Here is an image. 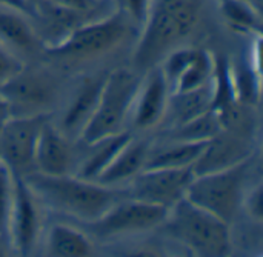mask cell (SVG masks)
Here are the masks:
<instances>
[{
    "mask_svg": "<svg viewBox=\"0 0 263 257\" xmlns=\"http://www.w3.org/2000/svg\"><path fill=\"white\" fill-rule=\"evenodd\" d=\"M9 117H11L9 106H8L6 100H5V99L2 97V94H0V131H2V128H3V125H5V122H6Z\"/></svg>",
    "mask_w": 263,
    "mask_h": 257,
    "instance_id": "30",
    "label": "cell"
},
{
    "mask_svg": "<svg viewBox=\"0 0 263 257\" xmlns=\"http://www.w3.org/2000/svg\"><path fill=\"white\" fill-rule=\"evenodd\" d=\"M159 66L173 94L190 91L210 82L214 74L216 59L206 49L179 46L173 49Z\"/></svg>",
    "mask_w": 263,
    "mask_h": 257,
    "instance_id": "12",
    "label": "cell"
},
{
    "mask_svg": "<svg viewBox=\"0 0 263 257\" xmlns=\"http://www.w3.org/2000/svg\"><path fill=\"white\" fill-rule=\"evenodd\" d=\"M250 163L251 159L225 170L197 174L188 187L185 197L231 224L242 210Z\"/></svg>",
    "mask_w": 263,
    "mask_h": 257,
    "instance_id": "6",
    "label": "cell"
},
{
    "mask_svg": "<svg viewBox=\"0 0 263 257\" xmlns=\"http://www.w3.org/2000/svg\"><path fill=\"white\" fill-rule=\"evenodd\" d=\"M120 2V9H123L139 26L143 25L153 0H119Z\"/></svg>",
    "mask_w": 263,
    "mask_h": 257,
    "instance_id": "27",
    "label": "cell"
},
{
    "mask_svg": "<svg viewBox=\"0 0 263 257\" xmlns=\"http://www.w3.org/2000/svg\"><path fill=\"white\" fill-rule=\"evenodd\" d=\"M51 2H55L59 5L74 8V9H79V11H85V12H89V14H96V15H105V14L112 11V9L106 11L100 0H51Z\"/></svg>",
    "mask_w": 263,
    "mask_h": 257,
    "instance_id": "28",
    "label": "cell"
},
{
    "mask_svg": "<svg viewBox=\"0 0 263 257\" xmlns=\"http://www.w3.org/2000/svg\"><path fill=\"white\" fill-rule=\"evenodd\" d=\"M23 66V59L0 43V86L6 83L11 77H14Z\"/></svg>",
    "mask_w": 263,
    "mask_h": 257,
    "instance_id": "26",
    "label": "cell"
},
{
    "mask_svg": "<svg viewBox=\"0 0 263 257\" xmlns=\"http://www.w3.org/2000/svg\"><path fill=\"white\" fill-rule=\"evenodd\" d=\"M222 131V125L219 122L217 114L210 109L206 113H203L202 116L177 126V128H171V137L174 140H193V142H199V140H210L213 139L216 134H219Z\"/></svg>",
    "mask_w": 263,
    "mask_h": 257,
    "instance_id": "23",
    "label": "cell"
},
{
    "mask_svg": "<svg viewBox=\"0 0 263 257\" xmlns=\"http://www.w3.org/2000/svg\"><path fill=\"white\" fill-rule=\"evenodd\" d=\"M59 88V80L52 72L25 65L0 86V94L6 100L11 116H46L57 100Z\"/></svg>",
    "mask_w": 263,
    "mask_h": 257,
    "instance_id": "8",
    "label": "cell"
},
{
    "mask_svg": "<svg viewBox=\"0 0 263 257\" xmlns=\"http://www.w3.org/2000/svg\"><path fill=\"white\" fill-rule=\"evenodd\" d=\"M243 207L248 210V213L253 217H256L257 221L262 219V188H260V185H257L256 190H253L250 194H245L242 208Z\"/></svg>",
    "mask_w": 263,
    "mask_h": 257,
    "instance_id": "29",
    "label": "cell"
},
{
    "mask_svg": "<svg viewBox=\"0 0 263 257\" xmlns=\"http://www.w3.org/2000/svg\"><path fill=\"white\" fill-rule=\"evenodd\" d=\"M92 250L94 245L88 233L71 225L55 224L45 236V251L48 256L85 257L91 256Z\"/></svg>",
    "mask_w": 263,
    "mask_h": 257,
    "instance_id": "22",
    "label": "cell"
},
{
    "mask_svg": "<svg viewBox=\"0 0 263 257\" xmlns=\"http://www.w3.org/2000/svg\"><path fill=\"white\" fill-rule=\"evenodd\" d=\"M170 96L171 91L162 68L157 65L145 71L131 109L129 122L133 126L146 131L160 123L165 117Z\"/></svg>",
    "mask_w": 263,
    "mask_h": 257,
    "instance_id": "13",
    "label": "cell"
},
{
    "mask_svg": "<svg viewBox=\"0 0 263 257\" xmlns=\"http://www.w3.org/2000/svg\"><path fill=\"white\" fill-rule=\"evenodd\" d=\"M196 177L194 168H145L131 182L128 196L148 204L171 208L186 196Z\"/></svg>",
    "mask_w": 263,
    "mask_h": 257,
    "instance_id": "9",
    "label": "cell"
},
{
    "mask_svg": "<svg viewBox=\"0 0 263 257\" xmlns=\"http://www.w3.org/2000/svg\"><path fill=\"white\" fill-rule=\"evenodd\" d=\"M162 227L170 239L196 256H227L231 250L230 224L186 197L170 208Z\"/></svg>",
    "mask_w": 263,
    "mask_h": 257,
    "instance_id": "4",
    "label": "cell"
},
{
    "mask_svg": "<svg viewBox=\"0 0 263 257\" xmlns=\"http://www.w3.org/2000/svg\"><path fill=\"white\" fill-rule=\"evenodd\" d=\"M168 211L170 208L126 196L116 202L99 219L89 222L88 231L99 241H116L137 236L160 228Z\"/></svg>",
    "mask_w": 263,
    "mask_h": 257,
    "instance_id": "7",
    "label": "cell"
},
{
    "mask_svg": "<svg viewBox=\"0 0 263 257\" xmlns=\"http://www.w3.org/2000/svg\"><path fill=\"white\" fill-rule=\"evenodd\" d=\"M133 137V134L125 130L122 133L108 136L105 139H100L94 143H89V151L82 159L80 165L77 167L79 177L85 180H97V177L105 171V168L112 162V159L117 156V153L125 146V143Z\"/></svg>",
    "mask_w": 263,
    "mask_h": 257,
    "instance_id": "21",
    "label": "cell"
},
{
    "mask_svg": "<svg viewBox=\"0 0 263 257\" xmlns=\"http://www.w3.org/2000/svg\"><path fill=\"white\" fill-rule=\"evenodd\" d=\"M0 43L20 57L43 51L31 14L9 5H0Z\"/></svg>",
    "mask_w": 263,
    "mask_h": 257,
    "instance_id": "17",
    "label": "cell"
},
{
    "mask_svg": "<svg viewBox=\"0 0 263 257\" xmlns=\"http://www.w3.org/2000/svg\"><path fill=\"white\" fill-rule=\"evenodd\" d=\"M12 202H14V173L5 162L0 160V241H6V242H8Z\"/></svg>",
    "mask_w": 263,
    "mask_h": 257,
    "instance_id": "25",
    "label": "cell"
},
{
    "mask_svg": "<svg viewBox=\"0 0 263 257\" xmlns=\"http://www.w3.org/2000/svg\"><path fill=\"white\" fill-rule=\"evenodd\" d=\"M35 2H37V0H28V3H29V6H31L32 3H35ZM29 11H31V9H29Z\"/></svg>",
    "mask_w": 263,
    "mask_h": 257,
    "instance_id": "32",
    "label": "cell"
},
{
    "mask_svg": "<svg viewBox=\"0 0 263 257\" xmlns=\"http://www.w3.org/2000/svg\"><path fill=\"white\" fill-rule=\"evenodd\" d=\"M20 176V174H18ZM42 207L89 224L128 196L126 190L105 187L76 174L49 176L29 171L22 176Z\"/></svg>",
    "mask_w": 263,
    "mask_h": 257,
    "instance_id": "1",
    "label": "cell"
},
{
    "mask_svg": "<svg viewBox=\"0 0 263 257\" xmlns=\"http://www.w3.org/2000/svg\"><path fill=\"white\" fill-rule=\"evenodd\" d=\"M208 140H174L170 139L165 145L149 148L145 168H186L194 167L203 153Z\"/></svg>",
    "mask_w": 263,
    "mask_h": 257,
    "instance_id": "20",
    "label": "cell"
},
{
    "mask_svg": "<svg viewBox=\"0 0 263 257\" xmlns=\"http://www.w3.org/2000/svg\"><path fill=\"white\" fill-rule=\"evenodd\" d=\"M42 204L22 176L14 174V202L9 219L8 242L20 256H29L42 233Z\"/></svg>",
    "mask_w": 263,
    "mask_h": 257,
    "instance_id": "10",
    "label": "cell"
},
{
    "mask_svg": "<svg viewBox=\"0 0 263 257\" xmlns=\"http://www.w3.org/2000/svg\"><path fill=\"white\" fill-rule=\"evenodd\" d=\"M253 137L242 133L222 130L208 140L199 160L194 163V174L225 170L253 157Z\"/></svg>",
    "mask_w": 263,
    "mask_h": 257,
    "instance_id": "14",
    "label": "cell"
},
{
    "mask_svg": "<svg viewBox=\"0 0 263 257\" xmlns=\"http://www.w3.org/2000/svg\"><path fill=\"white\" fill-rule=\"evenodd\" d=\"M106 74L108 72L83 76L79 80L76 89L72 91L69 100L63 108L60 123L57 125L60 131L65 133L69 139L80 137L86 123L92 117L100 99Z\"/></svg>",
    "mask_w": 263,
    "mask_h": 257,
    "instance_id": "15",
    "label": "cell"
},
{
    "mask_svg": "<svg viewBox=\"0 0 263 257\" xmlns=\"http://www.w3.org/2000/svg\"><path fill=\"white\" fill-rule=\"evenodd\" d=\"M220 8L230 25L245 31L260 32V14L248 0H222Z\"/></svg>",
    "mask_w": 263,
    "mask_h": 257,
    "instance_id": "24",
    "label": "cell"
},
{
    "mask_svg": "<svg viewBox=\"0 0 263 257\" xmlns=\"http://www.w3.org/2000/svg\"><path fill=\"white\" fill-rule=\"evenodd\" d=\"M200 0H153L149 12L140 26L133 63L137 72H145L160 62L194 31Z\"/></svg>",
    "mask_w": 263,
    "mask_h": 257,
    "instance_id": "2",
    "label": "cell"
},
{
    "mask_svg": "<svg viewBox=\"0 0 263 257\" xmlns=\"http://www.w3.org/2000/svg\"><path fill=\"white\" fill-rule=\"evenodd\" d=\"M74 168V150L69 137L60 131V128L45 119L34 153V171L62 176L72 174Z\"/></svg>",
    "mask_w": 263,
    "mask_h": 257,
    "instance_id": "16",
    "label": "cell"
},
{
    "mask_svg": "<svg viewBox=\"0 0 263 257\" xmlns=\"http://www.w3.org/2000/svg\"><path fill=\"white\" fill-rule=\"evenodd\" d=\"M149 148L151 145L146 140L131 137L96 182L105 187L122 188V185L131 182L142 170H145Z\"/></svg>",
    "mask_w": 263,
    "mask_h": 257,
    "instance_id": "18",
    "label": "cell"
},
{
    "mask_svg": "<svg viewBox=\"0 0 263 257\" xmlns=\"http://www.w3.org/2000/svg\"><path fill=\"white\" fill-rule=\"evenodd\" d=\"M139 25L120 8L89 20L54 45L43 48L45 54L65 63L88 62L119 49L134 35Z\"/></svg>",
    "mask_w": 263,
    "mask_h": 257,
    "instance_id": "3",
    "label": "cell"
},
{
    "mask_svg": "<svg viewBox=\"0 0 263 257\" xmlns=\"http://www.w3.org/2000/svg\"><path fill=\"white\" fill-rule=\"evenodd\" d=\"M0 5H9V6H15V8H20L26 12H29L31 6L28 3V0H0Z\"/></svg>",
    "mask_w": 263,
    "mask_h": 257,
    "instance_id": "31",
    "label": "cell"
},
{
    "mask_svg": "<svg viewBox=\"0 0 263 257\" xmlns=\"http://www.w3.org/2000/svg\"><path fill=\"white\" fill-rule=\"evenodd\" d=\"M140 80V72L129 68H117L106 74L97 108L79 137L85 145L126 130Z\"/></svg>",
    "mask_w": 263,
    "mask_h": 257,
    "instance_id": "5",
    "label": "cell"
},
{
    "mask_svg": "<svg viewBox=\"0 0 263 257\" xmlns=\"http://www.w3.org/2000/svg\"><path fill=\"white\" fill-rule=\"evenodd\" d=\"M46 116H11L0 131V160L14 174L34 171V153Z\"/></svg>",
    "mask_w": 263,
    "mask_h": 257,
    "instance_id": "11",
    "label": "cell"
},
{
    "mask_svg": "<svg viewBox=\"0 0 263 257\" xmlns=\"http://www.w3.org/2000/svg\"><path fill=\"white\" fill-rule=\"evenodd\" d=\"M214 99V80L211 79L205 85L183 91V93H173L170 96L168 108L165 113V119L170 120L171 128H177L203 113L210 111L213 106Z\"/></svg>",
    "mask_w": 263,
    "mask_h": 257,
    "instance_id": "19",
    "label": "cell"
}]
</instances>
